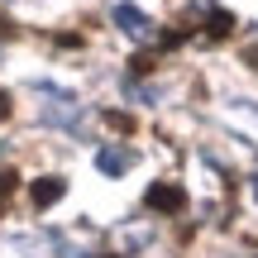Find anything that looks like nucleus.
<instances>
[{"instance_id": "nucleus-12", "label": "nucleus", "mask_w": 258, "mask_h": 258, "mask_svg": "<svg viewBox=\"0 0 258 258\" xmlns=\"http://www.w3.org/2000/svg\"><path fill=\"white\" fill-rule=\"evenodd\" d=\"M101 258H120V253H101Z\"/></svg>"}, {"instance_id": "nucleus-3", "label": "nucleus", "mask_w": 258, "mask_h": 258, "mask_svg": "<svg viewBox=\"0 0 258 258\" xmlns=\"http://www.w3.org/2000/svg\"><path fill=\"white\" fill-rule=\"evenodd\" d=\"M115 24H120L124 34H134V38H148V15L134 10V5H115Z\"/></svg>"}, {"instance_id": "nucleus-2", "label": "nucleus", "mask_w": 258, "mask_h": 258, "mask_svg": "<svg viewBox=\"0 0 258 258\" xmlns=\"http://www.w3.org/2000/svg\"><path fill=\"white\" fill-rule=\"evenodd\" d=\"M62 191H67V182H62V177H38L29 196H34V206H38V211H48L53 201H62Z\"/></svg>"}, {"instance_id": "nucleus-7", "label": "nucleus", "mask_w": 258, "mask_h": 258, "mask_svg": "<svg viewBox=\"0 0 258 258\" xmlns=\"http://www.w3.org/2000/svg\"><path fill=\"white\" fill-rule=\"evenodd\" d=\"M19 191V172H0V211L10 206V196Z\"/></svg>"}, {"instance_id": "nucleus-5", "label": "nucleus", "mask_w": 258, "mask_h": 258, "mask_svg": "<svg viewBox=\"0 0 258 258\" xmlns=\"http://www.w3.org/2000/svg\"><path fill=\"white\" fill-rule=\"evenodd\" d=\"M234 34V15L230 10H211L206 15V38H230Z\"/></svg>"}, {"instance_id": "nucleus-9", "label": "nucleus", "mask_w": 258, "mask_h": 258, "mask_svg": "<svg viewBox=\"0 0 258 258\" xmlns=\"http://www.w3.org/2000/svg\"><path fill=\"white\" fill-rule=\"evenodd\" d=\"M244 62H249V67H253V72H258V48H253V43H249V48H244Z\"/></svg>"}, {"instance_id": "nucleus-6", "label": "nucleus", "mask_w": 258, "mask_h": 258, "mask_svg": "<svg viewBox=\"0 0 258 258\" xmlns=\"http://www.w3.org/2000/svg\"><path fill=\"white\" fill-rule=\"evenodd\" d=\"M101 120H105V124H110V129H115V134H134V129H139V120H134V115H124V110H105V115H101Z\"/></svg>"}, {"instance_id": "nucleus-11", "label": "nucleus", "mask_w": 258, "mask_h": 258, "mask_svg": "<svg viewBox=\"0 0 258 258\" xmlns=\"http://www.w3.org/2000/svg\"><path fill=\"white\" fill-rule=\"evenodd\" d=\"M0 34H15V24H10V19H0Z\"/></svg>"}, {"instance_id": "nucleus-8", "label": "nucleus", "mask_w": 258, "mask_h": 258, "mask_svg": "<svg viewBox=\"0 0 258 258\" xmlns=\"http://www.w3.org/2000/svg\"><path fill=\"white\" fill-rule=\"evenodd\" d=\"M129 67H134V72H153V53H134Z\"/></svg>"}, {"instance_id": "nucleus-4", "label": "nucleus", "mask_w": 258, "mask_h": 258, "mask_svg": "<svg viewBox=\"0 0 258 258\" xmlns=\"http://www.w3.org/2000/svg\"><path fill=\"white\" fill-rule=\"evenodd\" d=\"M96 167H101L105 177H120L129 167V153H124V148H101V153H96Z\"/></svg>"}, {"instance_id": "nucleus-10", "label": "nucleus", "mask_w": 258, "mask_h": 258, "mask_svg": "<svg viewBox=\"0 0 258 258\" xmlns=\"http://www.w3.org/2000/svg\"><path fill=\"white\" fill-rule=\"evenodd\" d=\"M10 110H15V105H10V96L0 91V120H10Z\"/></svg>"}, {"instance_id": "nucleus-1", "label": "nucleus", "mask_w": 258, "mask_h": 258, "mask_svg": "<svg viewBox=\"0 0 258 258\" xmlns=\"http://www.w3.org/2000/svg\"><path fill=\"white\" fill-rule=\"evenodd\" d=\"M144 206H148L153 215H182V211H186V191H182L177 182H153V186L144 191Z\"/></svg>"}]
</instances>
